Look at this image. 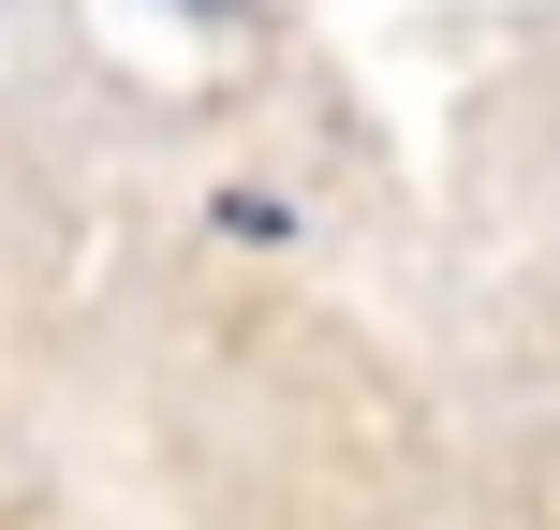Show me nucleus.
Listing matches in <instances>:
<instances>
[{
  "label": "nucleus",
  "mask_w": 560,
  "mask_h": 530,
  "mask_svg": "<svg viewBox=\"0 0 560 530\" xmlns=\"http://www.w3.org/2000/svg\"><path fill=\"white\" fill-rule=\"evenodd\" d=\"M192 15H236V0H192Z\"/></svg>",
  "instance_id": "nucleus-1"
}]
</instances>
